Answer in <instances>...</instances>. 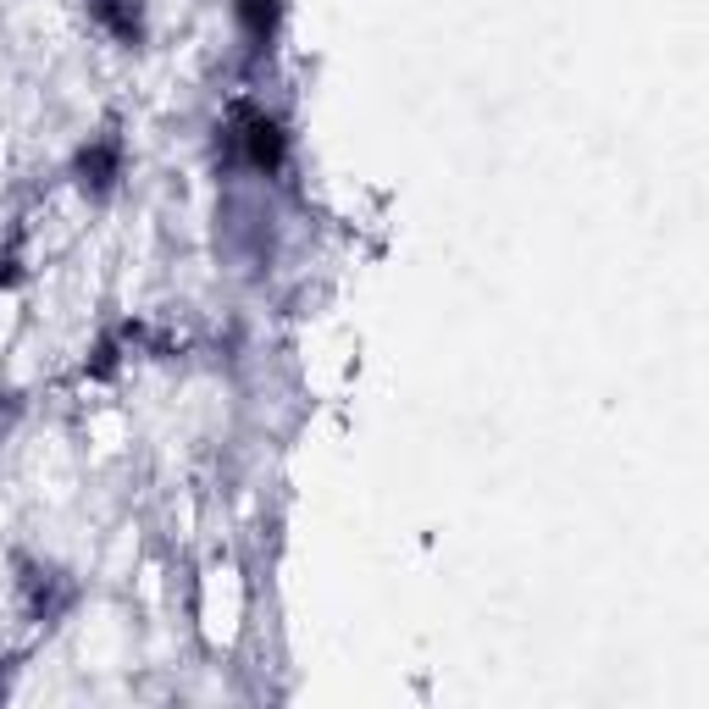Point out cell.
<instances>
[{
	"instance_id": "obj_1",
	"label": "cell",
	"mask_w": 709,
	"mask_h": 709,
	"mask_svg": "<svg viewBox=\"0 0 709 709\" xmlns=\"http://www.w3.org/2000/svg\"><path fill=\"white\" fill-rule=\"evenodd\" d=\"M250 161H255V167H266V172L283 161V133H277V122H266V117L250 122Z\"/></svg>"
},
{
	"instance_id": "obj_2",
	"label": "cell",
	"mask_w": 709,
	"mask_h": 709,
	"mask_svg": "<svg viewBox=\"0 0 709 709\" xmlns=\"http://www.w3.org/2000/svg\"><path fill=\"white\" fill-rule=\"evenodd\" d=\"M78 172H84V183H95V189H106V183H111V172H117V150H111V145H95V150H84V161H78Z\"/></svg>"
}]
</instances>
